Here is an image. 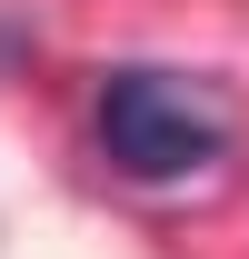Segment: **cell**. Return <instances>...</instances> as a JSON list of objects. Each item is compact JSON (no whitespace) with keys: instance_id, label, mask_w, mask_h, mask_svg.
<instances>
[{"instance_id":"obj_1","label":"cell","mask_w":249,"mask_h":259,"mask_svg":"<svg viewBox=\"0 0 249 259\" xmlns=\"http://www.w3.org/2000/svg\"><path fill=\"white\" fill-rule=\"evenodd\" d=\"M229 150V100L180 70H110L100 80V160L120 180H189Z\"/></svg>"}]
</instances>
